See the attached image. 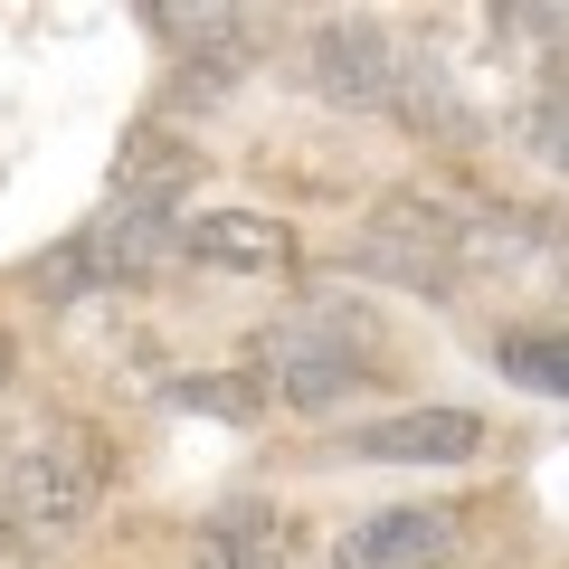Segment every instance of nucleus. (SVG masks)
<instances>
[{
	"label": "nucleus",
	"instance_id": "obj_1",
	"mask_svg": "<svg viewBox=\"0 0 569 569\" xmlns=\"http://www.w3.org/2000/svg\"><path fill=\"white\" fill-rule=\"evenodd\" d=\"M370 342H380V332H370V313H351V305H295L284 313V323H266L257 342H247V380L266 389V408H342L351 389L361 380H380V361H370Z\"/></svg>",
	"mask_w": 569,
	"mask_h": 569
},
{
	"label": "nucleus",
	"instance_id": "obj_2",
	"mask_svg": "<svg viewBox=\"0 0 569 569\" xmlns=\"http://www.w3.org/2000/svg\"><path fill=\"white\" fill-rule=\"evenodd\" d=\"M104 475H114V456H104L96 427H48V437L10 447V466H0V541L10 550H58L67 531L96 522Z\"/></svg>",
	"mask_w": 569,
	"mask_h": 569
},
{
	"label": "nucleus",
	"instance_id": "obj_3",
	"mask_svg": "<svg viewBox=\"0 0 569 569\" xmlns=\"http://www.w3.org/2000/svg\"><path fill=\"white\" fill-rule=\"evenodd\" d=\"M456 219H466V209H447V200H389L380 219L351 238V266H361V276L408 284V295H456V284H466Z\"/></svg>",
	"mask_w": 569,
	"mask_h": 569
},
{
	"label": "nucleus",
	"instance_id": "obj_4",
	"mask_svg": "<svg viewBox=\"0 0 569 569\" xmlns=\"http://www.w3.org/2000/svg\"><path fill=\"white\" fill-rule=\"evenodd\" d=\"M305 67H313V86H323V104H342V114H389L399 39H389L380 20H361V10H332V20H313Z\"/></svg>",
	"mask_w": 569,
	"mask_h": 569
},
{
	"label": "nucleus",
	"instance_id": "obj_5",
	"mask_svg": "<svg viewBox=\"0 0 569 569\" xmlns=\"http://www.w3.org/2000/svg\"><path fill=\"white\" fill-rule=\"evenodd\" d=\"M171 257H200L219 266V276H295V228L276 219V209H190L181 228H171Z\"/></svg>",
	"mask_w": 569,
	"mask_h": 569
},
{
	"label": "nucleus",
	"instance_id": "obj_6",
	"mask_svg": "<svg viewBox=\"0 0 569 569\" xmlns=\"http://www.w3.org/2000/svg\"><path fill=\"white\" fill-rule=\"evenodd\" d=\"M361 466H475L493 447V427L475 408H399V418H370L342 437Z\"/></svg>",
	"mask_w": 569,
	"mask_h": 569
},
{
	"label": "nucleus",
	"instance_id": "obj_7",
	"mask_svg": "<svg viewBox=\"0 0 569 569\" xmlns=\"http://www.w3.org/2000/svg\"><path fill=\"white\" fill-rule=\"evenodd\" d=\"M456 503H389L332 541V569H447Z\"/></svg>",
	"mask_w": 569,
	"mask_h": 569
},
{
	"label": "nucleus",
	"instance_id": "obj_8",
	"mask_svg": "<svg viewBox=\"0 0 569 569\" xmlns=\"http://www.w3.org/2000/svg\"><path fill=\"white\" fill-rule=\"evenodd\" d=\"M389 114H399L418 142H475V133H485V114L466 104L456 67H447V58H418V48H399V86H389Z\"/></svg>",
	"mask_w": 569,
	"mask_h": 569
},
{
	"label": "nucleus",
	"instance_id": "obj_9",
	"mask_svg": "<svg viewBox=\"0 0 569 569\" xmlns=\"http://www.w3.org/2000/svg\"><path fill=\"white\" fill-rule=\"evenodd\" d=\"M200 550L219 569H305V531L284 522V512H266V503H219Z\"/></svg>",
	"mask_w": 569,
	"mask_h": 569
},
{
	"label": "nucleus",
	"instance_id": "obj_10",
	"mask_svg": "<svg viewBox=\"0 0 569 569\" xmlns=\"http://www.w3.org/2000/svg\"><path fill=\"white\" fill-rule=\"evenodd\" d=\"M190 181H200V162H190V142H171L162 123H152V133H133V142H123V162H114V200L171 209V219H181Z\"/></svg>",
	"mask_w": 569,
	"mask_h": 569
},
{
	"label": "nucleus",
	"instance_id": "obj_11",
	"mask_svg": "<svg viewBox=\"0 0 569 569\" xmlns=\"http://www.w3.org/2000/svg\"><path fill=\"white\" fill-rule=\"evenodd\" d=\"M171 408H200V418L247 427V418H266V389L247 380V370H200V380H171Z\"/></svg>",
	"mask_w": 569,
	"mask_h": 569
},
{
	"label": "nucleus",
	"instance_id": "obj_12",
	"mask_svg": "<svg viewBox=\"0 0 569 569\" xmlns=\"http://www.w3.org/2000/svg\"><path fill=\"white\" fill-rule=\"evenodd\" d=\"M522 152L531 162H560L569 152V114H560V58L531 67V104H522Z\"/></svg>",
	"mask_w": 569,
	"mask_h": 569
},
{
	"label": "nucleus",
	"instance_id": "obj_13",
	"mask_svg": "<svg viewBox=\"0 0 569 569\" xmlns=\"http://www.w3.org/2000/svg\"><path fill=\"white\" fill-rule=\"evenodd\" d=\"M503 370L522 389H541V399H560V389H569V351L550 342V332H503Z\"/></svg>",
	"mask_w": 569,
	"mask_h": 569
},
{
	"label": "nucleus",
	"instance_id": "obj_14",
	"mask_svg": "<svg viewBox=\"0 0 569 569\" xmlns=\"http://www.w3.org/2000/svg\"><path fill=\"white\" fill-rule=\"evenodd\" d=\"M0 380H10V332H0Z\"/></svg>",
	"mask_w": 569,
	"mask_h": 569
},
{
	"label": "nucleus",
	"instance_id": "obj_15",
	"mask_svg": "<svg viewBox=\"0 0 569 569\" xmlns=\"http://www.w3.org/2000/svg\"><path fill=\"white\" fill-rule=\"evenodd\" d=\"M200 569H219V560H209V550H200Z\"/></svg>",
	"mask_w": 569,
	"mask_h": 569
},
{
	"label": "nucleus",
	"instance_id": "obj_16",
	"mask_svg": "<svg viewBox=\"0 0 569 569\" xmlns=\"http://www.w3.org/2000/svg\"><path fill=\"white\" fill-rule=\"evenodd\" d=\"M0 466H10V447H0Z\"/></svg>",
	"mask_w": 569,
	"mask_h": 569
}]
</instances>
